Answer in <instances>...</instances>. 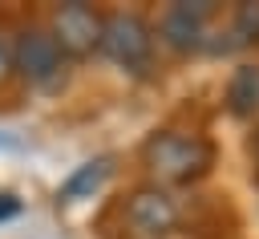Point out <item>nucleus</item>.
Returning a JSON list of instances; mask_svg holds the SVG:
<instances>
[{
	"mask_svg": "<svg viewBox=\"0 0 259 239\" xmlns=\"http://www.w3.org/2000/svg\"><path fill=\"white\" fill-rule=\"evenodd\" d=\"M16 211H20V203H16V198H8V194H0V223H4V219H12Z\"/></svg>",
	"mask_w": 259,
	"mask_h": 239,
	"instance_id": "9b49d317",
	"label": "nucleus"
},
{
	"mask_svg": "<svg viewBox=\"0 0 259 239\" xmlns=\"http://www.w3.org/2000/svg\"><path fill=\"white\" fill-rule=\"evenodd\" d=\"M101 24H105V12H97V8L85 4V0H69V4H57V8H53L49 32H53L57 49H61L69 61H81V57L97 53V45H101Z\"/></svg>",
	"mask_w": 259,
	"mask_h": 239,
	"instance_id": "20e7f679",
	"label": "nucleus"
},
{
	"mask_svg": "<svg viewBox=\"0 0 259 239\" xmlns=\"http://www.w3.org/2000/svg\"><path fill=\"white\" fill-rule=\"evenodd\" d=\"M121 219H125V227H130L134 235H142V239H162V235H174V231H178L182 211H178V203L170 198V190H162V186H138V190L125 198Z\"/></svg>",
	"mask_w": 259,
	"mask_h": 239,
	"instance_id": "39448f33",
	"label": "nucleus"
},
{
	"mask_svg": "<svg viewBox=\"0 0 259 239\" xmlns=\"http://www.w3.org/2000/svg\"><path fill=\"white\" fill-rule=\"evenodd\" d=\"M12 77V41L0 32V81H8Z\"/></svg>",
	"mask_w": 259,
	"mask_h": 239,
	"instance_id": "9d476101",
	"label": "nucleus"
},
{
	"mask_svg": "<svg viewBox=\"0 0 259 239\" xmlns=\"http://www.w3.org/2000/svg\"><path fill=\"white\" fill-rule=\"evenodd\" d=\"M0 150H20V138H16V134H4V130H0Z\"/></svg>",
	"mask_w": 259,
	"mask_h": 239,
	"instance_id": "f8f14e48",
	"label": "nucleus"
},
{
	"mask_svg": "<svg viewBox=\"0 0 259 239\" xmlns=\"http://www.w3.org/2000/svg\"><path fill=\"white\" fill-rule=\"evenodd\" d=\"M231 45H251L259 41V4H239L231 16Z\"/></svg>",
	"mask_w": 259,
	"mask_h": 239,
	"instance_id": "1a4fd4ad",
	"label": "nucleus"
},
{
	"mask_svg": "<svg viewBox=\"0 0 259 239\" xmlns=\"http://www.w3.org/2000/svg\"><path fill=\"white\" fill-rule=\"evenodd\" d=\"M227 109L235 117L259 113V65H239L227 81Z\"/></svg>",
	"mask_w": 259,
	"mask_h": 239,
	"instance_id": "6e6552de",
	"label": "nucleus"
},
{
	"mask_svg": "<svg viewBox=\"0 0 259 239\" xmlns=\"http://www.w3.org/2000/svg\"><path fill=\"white\" fill-rule=\"evenodd\" d=\"M142 162L154 178V186H186L198 182L214 166V146L202 134H182V130H154L142 142Z\"/></svg>",
	"mask_w": 259,
	"mask_h": 239,
	"instance_id": "f257e3e1",
	"label": "nucleus"
},
{
	"mask_svg": "<svg viewBox=\"0 0 259 239\" xmlns=\"http://www.w3.org/2000/svg\"><path fill=\"white\" fill-rule=\"evenodd\" d=\"M97 53H105L125 73H138V77L150 73V65H154V28H150V20L138 16V12H105Z\"/></svg>",
	"mask_w": 259,
	"mask_h": 239,
	"instance_id": "7ed1b4c3",
	"label": "nucleus"
},
{
	"mask_svg": "<svg viewBox=\"0 0 259 239\" xmlns=\"http://www.w3.org/2000/svg\"><path fill=\"white\" fill-rule=\"evenodd\" d=\"M255 158H259V134H255Z\"/></svg>",
	"mask_w": 259,
	"mask_h": 239,
	"instance_id": "ddd939ff",
	"label": "nucleus"
},
{
	"mask_svg": "<svg viewBox=\"0 0 259 239\" xmlns=\"http://www.w3.org/2000/svg\"><path fill=\"white\" fill-rule=\"evenodd\" d=\"M109 174H113V158H109V154H97V158L81 162V166L57 186V203H61V207H73V203H81V198H93V194L109 182Z\"/></svg>",
	"mask_w": 259,
	"mask_h": 239,
	"instance_id": "0eeeda50",
	"label": "nucleus"
},
{
	"mask_svg": "<svg viewBox=\"0 0 259 239\" xmlns=\"http://www.w3.org/2000/svg\"><path fill=\"white\" fill-rule=\"evenodd\" d=\"M210 16H214V4L210 0H178L162 12L158 20V36L178 49V53H198L206 45V32H210Z\"/></svg>",
	"mask_w": 259,
	"mask_h": 239,
	"instance_id": "423d86ee",
	"label": "nucleus"
},
{
	"mask_svg": "<svg viewBox=\"0 0 259 239\" xmlns=\"http://www.w3.org/2000/svg\"><path fill=\"white\" fill-rule=\"evenodd\" d=\"M69 57L57 49L49 28H20L12 36V77H20L28 89H57L65 81Z\"/></svg>",
	"mask_w": 259,
	"mask_h": 239,
	"instance_id": "f03ea898",
	"label": "nucleus"
}]
</instances>
